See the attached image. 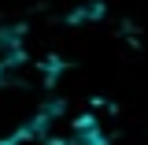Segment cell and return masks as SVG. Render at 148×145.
I'll return each instance as SVG.
<instances>
[{
    "instance_id": "obj_1",
    "label": "cell",
    "mask_w": 148,
    "mask_h": 145,
    "mask_svg": "<svg viewBox=\"0 0 148 145\" xmlns=\"http://www.w3.org/2000/svg\"><path fill=\"white\" fill-rule=\"evenodd\" d=\"M63 145H108V134L100 130V123H96L92 115H82V119L74 123L71 138H67Z\"/></svg>"
}]
</instances>
